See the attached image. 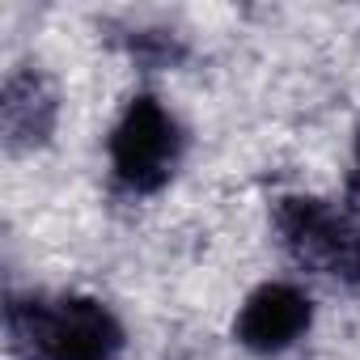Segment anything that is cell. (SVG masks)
Masks as SVG:
<instances>
[{
    "mask_svg": "<svg viewBox=\"0 0 360 360\" xmlns=\"http://www.w3.org/2000/svg\"><path fill=\"white\" fill-rule=\"evenodd\" d=\"M5 343L9 360H123L127 330L85 292H9Z\"/></svg>",
    "mask_w": 360,
    "mask_h": 360,
    "instance_id": "6da1fadb",
    "label": "cell"
},
{
    "mask_svg": "<svg viewBox=\"0 0 360 360\" xmlns=\"http://www.w3.org/2000/svg\"><path fill=\"white\" fill-rule=\"evenodd\" d=\"M183 153H187V131L178 115L157 94H136L119 110L106 140L110 187L119 195L148 200L169 187V178L183 165Z\"/></svg>",
    "mask_w": 360,
    "mask_h": 360,
    "instance_id": "7a4b0ae2",
    "label": "cell"
},
{
    "mask_svg": "<svg viewBox=\"0 0 360 360\" xmlns=\"http://www.w3.org/2000/svg\"><path fill=\"white\" fill-rule=\"evenodd\" d=\"M271 225L301 271L339 288H360V221L352 208L322 195H280Z\"/></svg>",
    "mask_w": 360,
    "mask_h": 360,
    "instance_id": "3957f363",
    "label": "cell"
},
{
    "mask_svg": "<svg viewBox=\"0 0 360 360\" xmlns=\"http://www.w3.org/2000/svg\"><path fill=\"white\" fill-rule=\"evenodd\" d=\"M314 326V297L301 284L267 280L259 284L233 318V339L255 356H280L297 347Z\"/></svg>",
    "mask_w": 360,
    "mask_h": 360,
    "instance_id": "277c9868",
    "label": "cell"
},
{
    "mask_svg": "<svg viewBox=\"0 0 360 360\" xmlns=\"http://www.w3.org/2000/svg\"><path fill=\"white\" fill-rule=\"evenodd\" d=\"M60 119V94L47 72L39 68H18L5 77L0 94V131H5L9 153H34L51 140Z\"/></svg>",
    "mask_w": 360,
    "mask_h": 360,
    "instance_id": "5b68a950",
    "label": "cell"
},
{
    "mask_svg": "<svg viewBox=\"0 0 360 360\" xmlns=\"http://www.w3.org/2000/svg\"><path fill=\"white\" fill-rule=\"evenodd\" d=\"M352 200L360 204V131H356V153H352Z\"/></svg>",
    "mask_w": 360,
    "mask_h": 360,
    "instance_id": "8992f818",
    "label": "cell"
}]
</instances>
